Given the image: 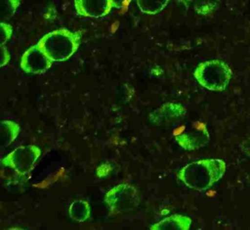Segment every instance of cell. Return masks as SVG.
Segmentation results:
<instances>
[{"label": "cell", "instance_id": "obj_7", "mask_svg": "<svg viewBox=\"0 0 250 230\" xmlns=\"http://www.w3.org/2000/svg\"><path fill=\"white\" fill-rule=\"evenodd\" d=\"M194 126L175 136L178 145L185 150H194L204 146L209 141V133L206 126Z\"/></svg>", "mask_w": 250, "mask_h": 230}, {"label": "cell", "instance_id": "obj_16", "mask_svg": "<svg viewBox=\"0 0 250 230\" xmlns=\"http://www.w3.org/2000/svg\"><path fill=\"white\" fill-rule=\"evenodd\" d=\"M112 7L117 9H125L129 5L131 0H110Z\"/></svg>", "mask_w": 250, "mask_h": 230}, {"label": "cell", "instance_id": "obj_12", "mask_svg": "<svg viewBox=\"0 0 250 230\" xmlns=\"http://www.w3.org/2000/svg\"><path fill=\"white\" fill-rule=\"evenodd\" d=\"M169 1V0H137L140 10L148 15L160 13L167 7Z\"/></svg>", "mask_w": 250, "mask_h": 230}, {"label": "cell", "instance_id": "obj_18", "mask_svg": "<svg viewBox=\"0 0 250 230\" xmlns=\"http://www.w3.org/2000/svg\"><path fill=\"white\" fill-rule=\"evenodd\" d=\"M23 230V229H21V228H11V229H8V230Z\"/></svg>", "mask_w": 250, "mask_h": 230}, {"label": "cell", "instance_id": "obj_8", "mask_svg": "<svg viewBox=\"0 0 250 230\" xmlns=\"http://www.w3.org/2000/svg\"><path fill=\"white\" fill-rule=\"evenodd\" d=\"M76 11L84 17L101 18L110 12V0H74Z\"/></svg>", "mask_w": 250, "mask_h": 230}, {"label": "cell", "instance_id": "obj_4", "mask_svg": "<svg viewBox=\"0 0 250 230\" xmlns=\"http://www.w3.org/2000/svg\"><path fill=\"white\" fill-rule=\"evenodd\" d=\"M40 155L41 150L38 146H20L4 158L2 164L12 168L20 175H26L33 169Z\"/></svg>", "mask_w": 250, "mask_h": 230}, {"label": "cell", "instance_id": "obj_17", "mask_svg": "<svg viewBox=\"0 0 250 230\" xmlns=\"http://www.w3.org/2000/svg\"><path fill=\"white\" fill-rule=\"evenodd\" d=\"M10 57L8 54V50L4 48L3 45L2 46V67L8 63Z\"/></svg>", "mask_w": 250, "mask_h": 230}, {"label": "cell", "instance_id": "obj_1", "mask_svg": "<svg viewBox=\"0 0 250 230\" xmlns=\"http://www.w3.org/2000/svg\"><path fill=\"white\" fill-rule=\"evenodd\" d=\"M226 163L219 158L193 161L178 171V177L187 187L203 191L213 187L225 175Z\"/></svg>", "mask_w": 250, "mask_h": 230}, {"label": "cell", "instance_id": "obj_2", "mask_svg": "<svg viewBox=\"0 0 250 230\" xmlns=\"http://www.w3.org/2000/svg\"><path fill=\"white\" fill-rule=\"evenodd\" d=\"M80 43V34L60 29L44 35L38 45L52 62H64L77 51Z\"/></svg>", "mask_w": 250, "mask_h": 230}, {"label": "cell", "instance_id": "obj_3", "mask_svg": "<svg viewBox=\"0 0 250 230\" xmlns=\"http://www.w3.org/2000/svg\"><path fill=\"white\" fill-rule=\"evenodd\" d=\"M232 72L228 64L221 60L200 63L194 71V77L203 87L213 92H222L228 87Z\"/></svg>", "mask_w": 250, "mask_h": 230}, {"label": "cell", "instance_id": "obj_13", "mask_svg": "<svg viewBox=\"0 0 250 230\" xmlns=\"http://www.w3.org/2000/svg\"><path fill=\"white\" fill-rule=\"evenodd\" d=\"M70 215L78 221H84L90 216V207L84 201H76L70 207Z\"/></svg>", "mask_w": 250, "mask_h": 230}, {"label": "cell", "instance_id": "obj_15", "mask_svg": "<svg viewBox=\"0 0 250 230\" xmlns=\"http://www.w3.org/2000/svg\"><path fill=\"white\" fill-rule=\"evenodd\" d=\"M2 26V46L4 44L11 38L12 35L13 29L11 26H10L8 23L2 22L1 23Z\"/></svg>", "mask_w": 250, "mask_h": 230}, {"label": "cell", "instance_id": "obj_14", "mask_svg": "<svg viewBox=\"0 0 250 230\" xmlns=\"http://www.w3.org/2000/svg\"><path fill=\"white\" fill-rule=\"evenodd\" d=\"M20 3L21 0H0V13L2 20L11 18Z\"/></svg>", "mask_w": 250, "mask_h": 230}, {"label": "cell", "instance_id": "obj_6", "mask_svg": "<svg viewBox=\"0 0 250 230\" xmlns=\"http://www.w3.org/2000/svg\"><path fill=\"white\" fill-rule=\"evenodd\" d=\"M52 63L37 44L25 51L21 58V67L27 73L41 74L47 70Z\"/></svg>", "mask_w": 250, "mask_h": 230}, {"label": "cell", "instance_id": "obj_11", "mask_svg": "<svg viewBox=\"0 0 250 230\" xmlns=\"http://www.w3.org/2000/svg\"><path fill=\"white\" fill-rule=\"evenodd\" d=\"M20 132V126L14 122L9 120H5L2 123L1 127V141L2 146H9L11 142L15 140L16 138L19 135Z\"/></svg>", "mask_w": 250, "mask_h": 230}, {"label": "cell", "instance_id": "obj_9", "mask_svg": "<svg viewBox=\"0 0 250 230\" xmlns=\"http://www.w3.org/2000/svg\"><path fill=\"white\" fill-rule=\"evenodd\" d=\"M191 224L190 217L175 214L153 224L150 230H189Z\"/></svg>", "mask_w": 250, "mask_h": 230}, {"label": "cell", "instance_id": "obj_10", "mask_svg": "<svg viewBox=\"0 0 250 230\" xmlns=\"http://www.w3.org/2000/svg\"><path fill=\"white\" fill-rule=\"evenodd\" d=\"M185 114V108L181 104H176V103H168L165 104L154 112V115H156V118L159 117V123L181 118L184 117Z\"/></svg>", "mask_w": 250, "mask_h": 230}, {"label": "cell", "instance_id": "obj_5", "mask_svg": "<svg viewBox=\"0 0 250 230\" xmlns=\"http://www.w3.org/2000/svg\"><path fill=\"white\" fill-rule=\"evenodd\" d=\"M105 202L115 213L128 212L137 207L138 195L136 189L130 185H118L106 193Z\"/></svg>", "mask_w": 250, "mask_h": 230}]
</instances>
